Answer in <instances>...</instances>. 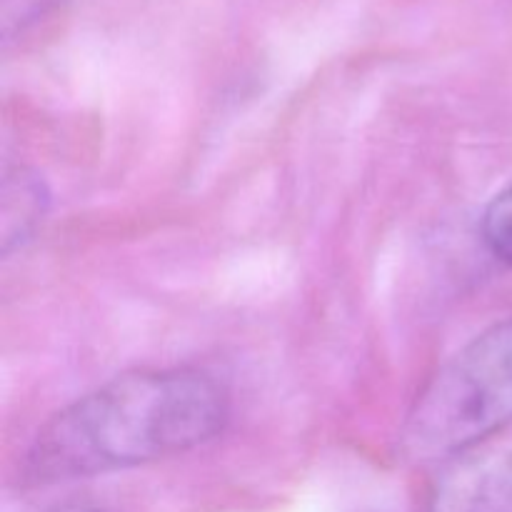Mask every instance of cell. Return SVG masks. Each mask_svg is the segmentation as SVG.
Wrapping results in <instances>:
<instances>
[{
	"mask_svg": "<svg viewBox=\"0 0 512 512\" xmlns=\"http://www.w3.org/2000/svg\"><path fill=\"white\" fill-rule=\"evenodd\" d=\"M228 420V393L203 370H135L48 420L25 455L33 483L88 478L188 453Z\"/></svg>",
	"mask_w": 512,
	"mask_h": 512,
	"instance_id": "1",
	"label": "cell"
},
{
	"mask_svg": "<svg viewBox=\"0 0 512 512\" xmlns=\"http://www.w3.org/2000/svg\"><path fill=\"white\" fill-rule=\"evenodd\" d=\"M512 425V320L470 340L415 400L403 430L405 453L443 460Z\"/></svg>",
	"mask_w": 512,
	"mask_h": 512,
	"instance_id": "2",
	"label": "cell"
},
{
	"mask_svg": "<svg viewBox=\"0 0 512 512\" xmlns=\"http://www.w3.org/2000/svg\"><path fill=\"white\" fill-rule=\"evenodd\" d=\"M45 195L43 185L30 175L20 173L18 178L8 175L3 183V250L10 253L13 245L30 238L43 220Z\"/></svg>",
	"mask_w": 512,
	"mask_h": 512,
	"instance_id": "3",
	"label": "cell"
},
{
	"mask_svg": "<svg viewBox=\"0 0 512 512\" xmlns=\"http://www.w3.org/2000/svg\"><path fill=\"white\" fill-rule=\"evenodd\" d=\"M483 238L490 253L512 268V185L495 195L485 208Z\"/></svg>",
	"mask_w": 512,
	"mask_h": 512,
	"instance_id": "4",
	"label": "cell"
},
{
	"mask_svg": "<svg viewBox=\"0 0 512 512\" xmlns=\"http://www.w3.org/2000/svg\"><path fill=\"white\" fill-rule=\"evenodd\" d=\"M473 512H512V460L485 483Z\"/></svg>",
	"mask_w": 512,
	"mask_h": 512,
	"instance_id": "5",
	"label": "cell"
},
{
	"mask_svg": "<svg viewBox=\"0 0 512 512\" xmlns=\"http://www.w3.org/2000/svg\"><path fill=\"white\" fill-rule=\"evenodd\" d=\"M58 512H98V510H93V508H80V505H75V508H63V510H58Z\"/></svg>",
	"mask_w": 512,
	"mask_h": 512,
	"instance_id": "6",
	"label": "cell"
}]
</instances>
